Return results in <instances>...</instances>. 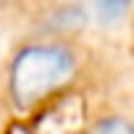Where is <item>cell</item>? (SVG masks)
<instances>
[{"label": "cell", "mask_w": 134, "mask_h": 134, "mask_svg": "<svg viewBox=\"0 0 134 134\" xmlns=\"http://www.w3.org/2000/svg\"><path fill=\"white\" fill-rule=\"evenodd\" d=\"M74 71V58L58 45H32L24 47L11 66V95L16 105L29 108L63 82Z\"/></svg>", "instance_id": "6da1fadb"}, {"label": "cell", "mask_w": 134, "mask_h": 134, "mask_svg": "<svg viewBox=\"0 0 134 134\" xmlns=\"http://www.w3.org/2000/svg\"><path fill=\"white\" fill-rule=\"evenodd\" d=\"M131 0H92V8L100 24H116L126 16Z\"/></svg>", "instance_id": "7a4b0ae2"}, {"label": "cell", "mask_w": 134, "mask_h": 134, "mask_svg": "<svg viewBox=\"0 0 134 134\" xmlns=\"http://www.w3.org/2000/svg\"><path fill=\"white\" fill-rule=\"evenodd\" d=\"M87 134H134V131L124 118H105V121L95 124Z\"/></svg>", "instance_id": "3957f363"}]
</instances>
